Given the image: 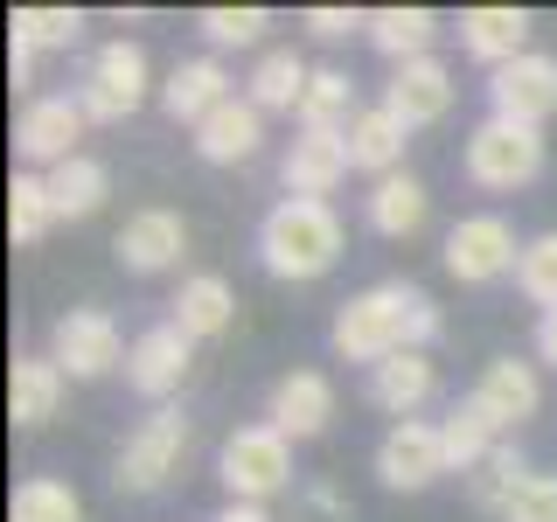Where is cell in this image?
I'll return each mask as SVG.
<instances>
[{
  "label": "cell",
  "mask_w": 557,
  "mask_h": 522,
  "mask_svg": "<svg viewBox=\"0 0 557 522\" xmlns=\"http://www.w3.org/2000/svg\"><path fill=\"white\" fill-rule=\"evenodd\" d=\"M432 335H440V307H432V293L411 286V278H376V286H362L356 300L335 307V327H327L335 356L362 362V370H376V362H391V356H411V348H432Z\"/></svg>",
  "instance_id": "6da1fadb"
},
{
  "label": "cell",
  "mask_w": 557,
  "mask_h": 522,
  "mask_svg": "<svg viewBox=\"0 0 557 522\" xmlns=\"http://www.w3.org/2000/svg\"><path fill=\"white\" fill-rule=\"evenodd\" d=\"M348 251V231L335 216V202H272L265 223H258V265L272 278H286V286H307V278H327L342 265Z\"/></svg>",
  "instance_id": "7a4b0ae2"
},
{
  "label": "cell",
  "mask_w": 557,
  "mask_h": 522,
  "mask_svg": "<svg viewBox=\"0 0 557 522\" xmlns=\"http://www.w3.org/2000/svg\"><path fill=\"white\" fill-rule=\"evenodd\" d=\"M188 439H196L188 411H182V405H153V411L126 432V446H119V460H112V481L126 487V495H161V487L182 474Z\"/></svg>",
  "instance_id": "3957f363"
},
{
  "label": "cell",
  "mask_w": 557,
  "mask_h": 522,
  "mask_svg": "<svg viewBox=\"0 0 557 522\" xmlns=\"http://www.w3.org/2000/svg\"><path fill=\"white\" fill-rule=\"evenodd\" d=\"M216 481H223V495L231 501H258L265 509L272 495H286L293 487V439L278 425H237L231 439L216 446Z\"/></svg>",
  "instance_id": "277c9868"
},
{
  "label": "cell",
  "mask_w": 557,
  "mask_h": 522,
  "mask_svg": "<svg viewBox=\"0 0 557 522\" xmlns=\"http://www.w3.org/2000/svg\"><path fill=\"white\" fill-rule=\"evenodd\" d=\"M460 161H467V182L474 188H487V196H516V188H530L536 174H544V133L509 126V119H481V126L467 133Z\"/></svg>",
  "instance_id": "5b68a950"
},
{
  "label": "cell",
  "mask_w": 557,
  "mask_h": 522,
  "mask_svg": "<svg viewBox=\"0 0 557 522\" xmlns=\"http://www.w3.org/2000/svg\"><path fill=\"white\" fill-rule=\"evenodd\" d=\"M147 49L139 42H104V49H91V63H84V84H77V104H84V119L91 126H126V119L147 104Z\"/></svg>",
  "instance_id": "8992f818"
},
{
  "label": "cell",
  "mask_w": 557,
  "mask_h": 522,
  "mask_svg": "<svg viewBox=\"0 0 557 522\" xmlns=\"http://www.w3.org/2000/svg\"><path fill=\"white\" fill-rule=\"evenodd\" d=\"M516 258H522L516 223L495 216V209H474V216H460L446 231L440 265H446V278H460V286H495V278H516Z\"/></svg>",
  "instance_id": "52a82bcc"
},
{
  "label": "cell",
  "mask_w": 557,
  "mask_h": 522,
  "mask_svg": "<svg viewBox=\"0 0 557 522\" xmlns=\"http://www.w3.org/2000/svg\"><path fill=\"white\" fill-rule=\"evenodd\" d=\"M126 335H119V321L104 307H70L57 327H49V362H57L63 376L77 383H98L112 370H126Z\"/></svg>",
  "instance_id": "ba28073f"
},
{
  "label": "cell",
  "mask_w": 557,
  "mask_h": 522,
  "mask_svg": "<svg viewBox=\"0 0 557 522\" xmlns=\"http://www.w3.org/2000/svg\"><path fill=\"white\" fill-rule=\"evenodd\" d=\"M84 126H91V119H84L77 91H42V98L22 104V119H14V153H22L35 174H49V167L77 161Z\"/></svg>",
  "instance_id": "9c48e42d"
},
{
  "label": "cell",
  "mask_w": 557,
  "mask_h": 522,
  "mask_svg": "<svg viewBox=\"0 0 557 522\" xmlns=\"http://www.w3.org/2000/svg\"><path fill=\"white\" fill-rule=\"evenodd\" d=\"M557 112V57L530 49V57L487 70V119H509V126L544 133V119Z\"/></svg>",
  "instance_id": "30bf717a"
},
{
  "label": "cell",
  "mask_w": 557,
  "mask_h": 522,
  "mask_svg": "<svg viewBox=\"0 0 557 522\" xmlns=\"http://www.w3.org/2000/svg\"><path fill=\"white\" fill-rule=\"evenodd\" d=\"M440 474H453L440 418H405V425H391L376 439V481L391 487V495H425Z\"/></svg>",
  "instance_id": "8fae6325"
},
{
  "label": "cell",
  "mask_w": 557,
  "mask_h": 522,
  "mask_svg": "<svg viewBox=\"0 0 557 522\" xmlns=\"http://www.w3.org/2000/svg\"><path fill=\"white\" fill-rule=\"evenodd\" d=\"M112 258L126 272H139V278H153V272H174L188 258V216L182 209H133L126 223H119V237H112Z\"/></svg>",
  "instance_id": "7c38bea8"
},
{
  "label": "cell",
  "mask_w": 557,
  "mask_h": 522,
  "mask_svg": "<svg viewBox=\"0 0 557 522\" xmlns=\"http://www.w3.org/2000/svg\"><path fill=\"white\" fill-rule=\"evenodd\" d=\"M467 405H474V411H481L495 432H516V425H530V418L544 411V376H536V362L495 356V362H487V370L474 376Z\"/></svg>",
  "instance_id": "4fadbf2b"
},
{
  "label": "cell",
  "mask_w": 557,
  "mask_h": 522,
  "mask_svg": "<svg viewBox=\"0 0 557 522\" xmlns=\"http://www.w3.org/2000/svg\"><path fill=\"white\" fill-rule=\"evenodd\" d=\"M188 356H196V341H188L174 321L139 327L133 348H126V383H133L139 397H147V405H168V397L188 383Z\"/></svg>",
  "instance_id": "5bb4252c"
},
{
  "label": "cell",
  "mask_w": 557,
  "mask_h": 522,
  "mask_svg": "<svg viewBox=\"0 0 557 522\" xmlns=\"http://www.w3.org/2000/svg\"><path fill=\"white\" fill-rule=\"evenodd\" d=\"M348 167H356L348 161V133H300L286 147V161H278V182L300 202H327L348 182Z\"/></svg>",
  "instance_id": "9a60e30c"
},
{
  "label": "cell",
  "mask_w": 557,
  "mask_h": 522,
  "mask_svg": "<svg viewBox=\"0 0 557 522\" xmlns=\"http://www.w3.org/2000/svg\"><path fill=\"white\" fill-rule=\"evenodd\" d=\"M327 418H335V383H327L321 370H286V376L272 383L265 425H278L293 446H300V439H321Z\"/></svg>",
  "instance_id": "2e32d148"
},
{
  "label": "cell",
  "mask_w": 557,
  "mask_h": 522,
  "mask_svg": "<svg viewBox=\"0 0 557 522\" xmlns=\"http://www.w3.org/2000/svg\"><path fill=\"white\" fill-rule=\"evenodd\" d=\"M453 70L440 63V57H418V63H397L391 70V84H383V104H391L397 119L418 133V126H440V119L453 112Z\"/></svg>",
  "instance_id": "e0dca14e"
},
{
  "label": "cell",
  "mask_w": 557,
  "mask_h": 522,
  "mask_svg": "<svg viewBox=\"0 0 557 522\" xmlns=\"http://www.w3.org/2000/svg\"><path fill=\"white\" fill-rule=\"evenodd\" d=\"M231 70H223V57H182L168 70V84H161V112L174 119V126H188L196 133L216 104H231Z\"/></svg>",
  "instance_id": "ac0fdd59"
},
{
  "label": "cell",
  "mask_w": 557,
  "mask_h": 522,
  "mask_svg": "<svg viewBox=\"0 0 557 522\" xmlns=\"http://www.w3.org/2000/svg\"><path fill=\"white\" fill-rule=\"evenodd\" d=\"M440 397V362L425 356V348H411V356H391L370 370V405L391 411V425H405V418H418Z\"/></svg>",
  "instance_id": "d6986e66"
},
{
  "label": "cell",
  "mask_w": 557,
  "mask_h": 522,
  "mask_svg": "<svg viewBox=\"0 0 557 522\" xmlns=\"http://www.w3.org/2000/svg\"><path fill=\"white\" fill-rule=\"evenodd\" d=\"M530 8H467L460 14V49L474 63H487V70H502V63H516V57H530Z\"/></svg>",
  "instance_id": "ffe728a7"
},
{
  "label": "cell",
  "mask_w": 557,
  "mask_h": 522,
  "mask_svg": "<svg viewBox=\"0 0 557 522\" xmlns=\"http://www.w3.org/2000/svg\"><path fill=\"white\" fill-rule=\"evenodd\" d=\"M258 147H265V112H258L244 91L231 104H216V112L196 126V153L209 167H237V161H251Z\"/></svg>",
  "instance_id": "44dd1931"
},
{
  "label": "cell",
  "mask_w": 557,
  "mask_h": 522,
  "mask_svg": "<svg viewBox=\"0 0 557 522\" xmlns=\"http://www.w3.org/2000/svg\"><path fill=\"white\" fill-rule=\"evenodd\" d=\"M405 147H411V126L383 98L362 104L356 126H348V161H356V174H370V182H383V174H405Z\"/></svg>",
  "instance_id": "7402d4cb"
},
{
  "label": "cell",
  "mask_w": 557,
  "mask_h": 522,
  "mask_svg": "<svg viewBox=\"0 0 557 522\" xmlns=\"http://www.w3.org/2000/svg\"><path fill=\"white\" fill-rule=\"evenodd\" d=\"M168 307H174L168 321L182 327L188 341H216V335H231V321H237V293H231V278H223V272L182 278V293H174Z\"/></svg>",
  "instance_id": "603a6c76"
},
{
  "label": "cell",
  "mask_w": 557,
  "mask_h": 522,
  "mask_svg": "<svg viewBox=\"0 0 557 522\" xmlns=\"http://www.w3.org/2000/svg\"><path fill=\"white\" fill-rule=\"evenodd\" d=\"M362 216H370L376 237H418V231H425V216H432V196H425V182L405 167V174H383V182H370Z\"/></svg>",
  "instance_id": "cb8c5ba5"
},
{
  "label": "cell",
  "mask_w": 557,
  "mask_h": 522,
  "mask_svg": "<svg viewBox=\"0 0 557 522\" xmlns=\"http://www.w3.org/2000/svg\"><path fill=\"white\" fill-rule=\"evenodd\" d=\"M63 370L49 356H14V370H8V418L22 432H35V425H49L57 418V405H63Z\"/></svg>",
  "instance_id": "d4e9b609"
},
{
  "label": "cell",
  "mask_w": 557,
  "mask_h": 522,
  "mask_svg": "<svg viewBox=\"0 0 557 522\" xmlns=\"http://www.w3.org/2000/svg\"><path fill=\"white\" fill-rule=\"evenodd\" d=\"M307 84H313V63L300 49H265V57L251 63V77H244V98H251L258 112H300Z\"/></svg>",
  "instance_id": "484cf974"
},
{
  "label": "cell",
  "mask_w": 557,
  "mask_h": 522,
  "mask_svg": "<svg viewBox=\"0 0 557 522\" xmlns=\"http://www.w3.org/2000/svg\"><path fill=\"white\" fill-rule=\"evenodd\" d=\"M356 77L348 70H335V63H313V84H307V98H300V133H348L356 126Z\"/></svg>",
  "instance_id": "4316f807"
},
{
  "label": "cell",
  "mask_w": 557,
  "mask_h": 522,
  "mask_svg": "<svg viewBox=\"0 0 557 522\" xmlns=\"http://www.w3.org/2000/svg\"><path fill=\"white\" fill-rule=\"evenodd\" d=\"M362 35H370L383 57H391V70H397V63L432 57V42H440V14H432V8H376Z\"/></svg>",
  "instance_id": "83f0119b"
},
{
  "label": "cell",
  "mask_w": 557,
  "mask_h": 522,
  "mask_svg": "<svg viewBox=\"0 0 557 522\" xmlns=\"http://www.w3.org/2000/svg\"><path fill=\"white\" fill-rule=\"evenodd\" d=\"M49 202H57V223H77V216H98L104 196H112V174H104V161H91V153H77V161L49 167Z\"/></svg>",
  "instance_id": "f1b7e54d"
},
{
  "label": "cell",
  "mask_w": 557,
  "mask_h": 522,
  "mask_svg": "<svg viewBox=\"0 0 557 522\" xmlns=\"http://www.w3.org/2000/svg\"><path fill=\"white\" fill-rule=\"evenodd\" d=\"M8 522H84V495L57 474H28L8 501Z\"/></svg>",
  "instance_id": "f546056e"
},
{
  "label": "cell",
  "mask_w": 557,
  "mask_h": 522,
  "mask_svg": "<svg viewBox=\"0 0 557 522\" xmlns=\"http://www.w3.org/2000/svg\"><path fill=\"white\" fill-rule=\"evenodd\" d=\"M49 231H57V202H49V182H42L35 167H22V174H14V188H8V237L28 251V244H42Z\"/></svg>",
  "instance_id": "4dcf8cb0"
},
{
  "label": "cell",
  "mask_w": 557,
  "mask_h": 522,
  "mask_svg": "<svg viewBox=\"0 0 557 522\" xmlns=\"http://www.w3.org/2000/svg\"><path fill=\"white\" fill-rule=\"evenodd\" d=\"M8 35H14L22 57H49V49H70L84 35V14L77 8H14Z\"/></svg>",
  "instance_id": "1f68e13d"
},
{
  "label": "cell",
  "mask_w": 557,
  "mask_h": 522,
  "mask_svg": "<svg viewBox=\"0 0 557 522\" xmlns=\"http://www.w3.org/2000/svg\"><path fill=\"white\" fill-rule=\"evenodd\" d=\"M530 474H536V467L522 460V452H516L509 439H502V446H495V452H487V460L474 467V474H467V495H474V509L502 515V509H509V495H516V487L530 481Z\"/></svg>",
  "instance_id": "d6a6232c"
},
{
  "label": "cell",
  "mask_w": 557,
  "mask_h": 522,
  "mask_svg": "<svg viewBox=\"0 0 557 522\" xmlns=\"http://www.w3.org/2000/svg\"><path fill=\"white\" fill-rule=\"evenodd\" d=\"M440 439H446V467H453V474H474L487 452L502 446V432L487 425L474 405H453V411L440 418Z\"/></svg>",
  "instance_id": "836d02e7"
},
{
  "label": "cell",
  "mask_w": 557,
  "mask_h": 522,
  "mask_svg": "<svg viewBox=\"0 0 557 522\" xmlns=\"http://www.w3.org/2000/svg\"><path fill=\"white\" fill-rule=\"evenodd\" d=\"M196 28H202L209 57H216V49H258V57H265V28H272V14H265V8H202V14H196Z\"/></svg>",
  "instance_id": "e575fe53"
},
{
  "label": "cell",
  "mask_w": 557,
  "mask_h": 522,
  "mask_svg": "<svg viewBox=\"0 0 557 522\" xmlns=\"http://www.w3.org/2000/svg\"><path fill=\"white\" fill-rule=\"evenodd\" d=\"M516 293H522L536 313L557 307V231H544V237L522 244V258H516Z\"/></svg>",
  "instance_id": "d590c367"
},
{
  "label": "cell",
  "mask_w": 557,
  "mask_h": 522,
  "mask_svg": "<svg viewBox=\"0 0 557 522\" xmlns=\"http://www.w3.org/2000/svg\"><path fill=\"white\" fill-rule=\"evenodd\" d=\"M502 522H557V474H530L509 495V509H502Z\"/></svg>",
  "instance_id": "8d00e7d4"
},
{
  "label": "cell",
  "mask_w": 557,
  "mask_h": 522,
  "mask_svg": "<svg viewBox=\"0 0 557 522\" xmlns=\"http://www.w3.org/2000/svg\"><path fill=\"white\" fill-rule=\"evenodd\" d=\"M300 28H307V35H321V42H342V35L370 28V14H362V8H307V14H300Z\"/></svg>",
  "instance_id": "74e56055"
},
{
  "label": "cell",
  "mask_w": 557,
  "mask_h": 522,
  "mask_svg": "<svg viewBox=\"0 0 557 522\" xmlns=\"http://www.w3.org/2000/svg\"><path fill=\"white\" fill-rule=\"evenodd\" d=\"M536 362H544V370H557V307L536 313Z\"/></svg>",
  "instance_id": "f35d334b"
},
{
  "label": "cell",
  "mask_w": 557,
  "mask_h": 522,
  "mask_svg": "<svg viewBox=\"0 0 557 522\" xmlns=\"http://www.w3.org/2000/svg\"><path fill=\"white\" fill-rule=\"evenodd\" d=\"M209 522H272V515L258 509V501H223V509L209 515Z\"/></svg>",
  "instance_id": "ab89813d"
},
{
  "label": "cell",
  "mask_w": 557,
  "mask_h": 522,
  "mask_svg": "<svg viewBox=\"0 0 557 522\" xmlns=\"http://www.w3.org/2000/svg\"><path fill=\"white\" fill-rule=\"evenodd\" d=\"M313 509H321V515H348V501H342V487H313Z\"/></svg>",
  "instance_id": "60d3db41"
}]
</instances>
